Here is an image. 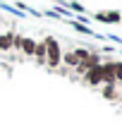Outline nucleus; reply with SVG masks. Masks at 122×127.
Returning a JSON list of instances; mask_svg holds the SVG:
<instances>
[{"label": "nucleus", "instance_id": "7ed1b4c3", "mask_svg": "<svg viewBox=\"0 0 122 127\" xmlns=\"http://www.w3.org/2000/svg\"><path fill=\"white\" fill-rule=\"evenodd\" d=\"M81 82H84L86 86H98L100 84V63L93 65V67H89V70L81 74Z\"/></svg>", "mask_w": 122, "mask_h": 127}, {"label": "nucleus", "instance_id": "f03ea898", "mask_svg": "<svg viewBox=\"0 0 122 127\" xmlns=\"http://www.w3.org/2000/svg\"><path fill=\"white\" fill-rule=\"evenodd\" d=\"M100 84L103 86H117L115 84V60L113 58L100 60Z\"/></svg>", "mask_w": 122, "mask_h": 127}, {"label": "nucleus", "instance_id": "1a4fd4ad", "mask_svg": "<svg viewBox=\"0 0 122 127\" xmlns=\"http://www.w3.org/2000/svg\"><path fill=\"white\" fill-rule=\"evenodd\" d=\"M72 50H74V55H77L79 63H81V60H89V58H91V53H93L91 48H84V46H77V48H72Z\"/></svg>", "mask_w": 122, "mask_h": 127}, {"label": "nucleus", "instance_id": "4468645a", "mask_svg": "<svg viewBox=\"0 0 122 127\" xmlns=\"http://www.w3.org/2000/svg\"><path fill=\"white\" fill-rule=\"evenodd\" d=\"M120 27H122V17H120Z\"/></svg>", "mask_w": 122, "mask_h": 127}, {"label": "nucleus", "instance_id": "423d86ee", "mask_svg": "<svg viewBox=\"0 0 122 127\" xmlns=\"http://www.w3.org/2000/svg\"><path fill=\"white\" fill-rule=\"evenodd\" d=\"M31 58H34L38 65H46V43H43V38L36 41V48H34V55Z\"/></svg>", "mask_w": 122, "mask_h": 127}, {"label": "nucleus", "instance_id": "9d476101", "mask_svg": "<svg viewBox=\"0 0 122 127\" xmlns=\"http://www.w3.org/2000/svg\"><path fill=\"white\" fill-rule=\"evenodd\" d=\"M115 84H122V60H115Z\"/></svg>", "mask_w": 122, "mask_h": 127}, {"label": "nucleus", "instance_id": "6e6552de", "mask_svg": "<svg viewBox=\"0 0 122 127\" xmlns=\"http://www.w3.org/2000/svg\"><path fill=\"white\" fill-rule=\"evenodd\" d=\"M105 24H120V17H122V12L120 10H105Z\"/></svg>", "mask_w": 122, "mask_h": 127}, {"label": "nucleus", "instance_id": "39448f33", "mask_svg": "<svg viewBox=\"0 0 122 127\" xmlns=\"http://www.w3.org/2000/svg\"><path fill=\"white\" fill-rule=\"evenodd\" d=\"M34 48H36V38H31V36H24V38H22V48H19V53H24L26 58H31V55H34Z\"/></svg>", "mask_w": 122, "mask_h": 127}, {"label": "nucleus", "instance_id": "9b49d317", "mask_svg": "<svg viewBox=\"0 0 122 127\" xmlns=\"http://www.w3.org/2000/svg\"><path fill=\"white\" fill-rule=\"evenodd\" d=\"M103 96H105V98H117V91H115V86H103Z\"/></svg>", "mask_w": 122, "mask_h": 127}, {"label": "nucleus", "instance_id": "f257e3e1", "mask_svg": "<svg viewBox=\"0 0 122 127\" xmlns=\"http://www.w3.org/2000/svg\"><path fill=\"white\" fill-rule=\"evenodd\" d=\"M43 43H46V65H48L50 70H57V67H60V58H62V46H60V41H57L55 36H46Z\"/></svg>", "mask_w": 122, "mask_h": 127}, {"label": "nucleus", "instance_id": "ddd939ff", "mask_svg": "<svg viewBox=\"0 0 122 127\" xmlns=\"http://www.w3.org/2000/svg\"><path fill=\"white\" fill-rule=\"evenodd\" d=\"M55 2H57V5H65V2H67V0H55Z\"/></svg>", "mask_w": 122, "mask_h": 127}, {"label": "nucleus", "instance_id": "0eeeda50", "mask_svg": "<svg viewBox=\"0 0 122 127\" xmlns=\"http://www.w3.org/2000/svg\"><path fill=\"white\" fill-rule=\"evenodd\" d=\"M72 24V29H74V31H79V34H84V36H96L93 34V29L89 27V24H84V22H77V19H67Z\"/></svg>", "mask_w": 122, "mask_h": 127}, {"label": "nucleus", "instance_id": "f8f14e48", "mask_svg": "<svg viewBox=\"0 0 122 127\" xmlns=\"http://www.w3.org/2000/svg\"><path fill=\"white\" fill-rule=\"evenodd\" d=\"M22 38H24L22 34H14L12 36V50H19L22 48Z\"/></svg>", "mask_w": 122, "mask_h": 127}, {"label": "nucleus", "instance_id": "20e7f679", "mask_svg": "<svg viewBox=\"0 0 122 127\" xmlns=\"http://www.w3.org/2000/svg\"><path fill=\"white\" fill-rule=\"evenodd\" d=\"M12 36H14L12 29L0 34V53H12Z\"/></svg>", "mask_w": 122, "mask_h": 127}]
</instances>
